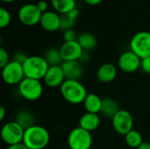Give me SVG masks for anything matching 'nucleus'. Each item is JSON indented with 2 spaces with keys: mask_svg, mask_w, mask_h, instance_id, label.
I'll use <instances>...</instances> for the list:
<instances>
[{
  "mask_svg": "<svg viewBox=\"0 0 150 149\" xmlns=\"http://www.w3.org/2000/svg\"><path fill=\"white\" fill-rule=\"evenodd\" d=\"M100 126V117L97 113L86 112L79 119V127L87 131L93 132L97 130Z\"/></svg>",
  "mask_w": 150,
  "mask_h": 149,
  "instance_id": "obj_17",
  "label": "nucleus"
},
{
  "mask_svg": "<svg viewBox=\"0 0 150 149\" xmlns=\"http://www.w3.org/2000/svg\"><path fill=\"white\" fill-rule=\"evenodd\" d=\"M60 52L63 61H79L81 55L83 53V48L76 41L64 42L60 47Z\"/></svg>",
  "mask_w": 150,
  "mask_h": 149,
  "instance_id": "obj_13",
  "label": "nucleus"
},
{
  "mask_svg": "<svg viewBox=\"0 0 150 149\" xmlns=\"http://www.w3.org/2000/svg\"><path fill=\"white\" fill-rule=\"evenodd\" d=\"M6 149H28L23 142L18 143V144H15V145H11V146H8V148Z\"/></svg>",
  "mask_w": 150,
  "mask_h": 149,
  "instance_id": "obj_33",
  "label": "nucleus"
},
{
  "mask_svg": "<svg viewBox=\"0 0 150 149\" xmlns=\"http://www.w3.org/2000/svg\"><path fill=\"white\" fill-rule=\"evenodd\" d=\"M2 78L4 82L9 85H18L25 78L23 65L11 61L2 68Z\"/></svg>",
  "mask_w": 150,
  "mask_h": 149,
  "instance_id": "obj_8",
  "label": "nucleus"
},
{
  "mask_svg": "<svg viewBox=\"0 0 150 149\" xmlns=\"http://www.w3.org/2000/svg\"><path fill=\"white\" fill-rule=\"evenodd\" d=\"M27 55L24 53V52H16L14 54H13V56H12V59H11V61H16V62H18V63H20V64H22L23 65V63L25 61V60L27 59Z\"/></svg>",
  "mask_w": 150,
  "mask_h": 149,
  "instance_id": "obj_29",
  "label": "nucleus"
},
{
  "mask_svg": "<svg viewBox=\"0 0 150 149\" xmlns=\"http://www.w3.org/2000/svg\"><path fill=\"white\" fill-rule=\"evenodd\" d=\"M78 39V35L75 30L69 29L63 32V40L64 42H70V41H76Z\"/></svg>",
  "mask_w": 150,
  "mask_h": 149,
  "instance_id": "obj_27",
  "label": "nucleus"
},
{
  "mask_svg": "<svg viewBox=\"0 0 150 149\" xmlns=\"http://www.w3.org/2000/svg\"><path fill=\"white\" fill-rule=\"evenodd\" d=\"M66 78L64 72L61 65L57 66H49L44 78V83L49 88H57L61 87L65 82Z\"/></svg>",
  "mask_w": 150,
  "mask_h": 149,
  "instance_id": "obj_12",
  "label": "nucleus"
},
{
  "mask_svg": "<svg viewBox=\"0 0 150 149\" xmlns=\"http://www.w3.org/2000/svg\"><path fill=\"white\" fill-rule=\"evenodd\" d=\"M141 68L144 73L150 75V56L142 59Z\"/></svg>",
  "mask_w": 150,
  "mask_h": 149,
  "instance_id": "obj_30",
  "label": "nucleus"
},
{
  "mask_svg": "<svg viewBox=\"0 0 150 149\" xmlns=\"http://www.w3.org/2000/svg\"><path fill=\"white\" fill-rule=\"evenodd\" d=\"M112 124L114 131L120 134L126 135L134 127V118L132 114L126 110H120L112 119Z\"/></svg>",
  "mask_w": 150,
  "mask_h": 149,
  "instance_id": "obj_10",
  "label": "nucleus"
},
{
  "mask_svg": "<svg viewBox=\"0 0 150 149\" xmlns=\"http://www.w3.org/2000/svg\"><path fill=\"white\" fill-rule=\"evenodd\" d=\"M89 60H90L89 53H88L87 51H83V54L81 55V57H80V59H79V61L83 64V63H86Z\"/></svg>",
  "mask_w": 150,
  "mask_h": 149,
  "instance_id": "obj_32",
  "label": "nucleus"
},
{
  "mask_svg": "<svg viewBox=\"0 0 150 149\" xmlns=\"http://www.w3.org/2000/svg\"><path fill=\"white\" fill-rule=\"evenodd\" d=\"M11 61V60L10 58L8 52L4 48L0 47V67H1V68L5 67Z\"/></svg>",
  "mask_w": 150,
  "mask_h": 149,
  "instance_id": "obj_28",
  "label": "nucleus"
},
{
  "mask_svg": "<svg viewBox=\"0 0 150 149\" xmlns=\"http://www.w3.org/2000/svg\"><path fill=\"white\" fill-rule=\"evenodd\" d=\"M2 149H3V148H2Z\"/></svg>",
  "mask_w": 150,
  "mask_h": 149,
  "instance_id": "obj_39",
  "label": "nucleus"
},
{
  "mask_svg": "<svg viewBox=\"0 0 150 149\" xmlns=\"http://www.w3.org/2000/svg\"><path fill=\"white\" fill-rule=\"evenodd\" d=\"M36 4H37V7L39 8V10H40L42 13H44V12L49 11V10H48V3H47V1H45V0H40V1H39Z\"/></svg>",
  "mask_w": 150,
  "mask_h": 149,
  "instance_id": "obj_31",
  "label": "nucleus"
},
{
  "mask_svg": "<svg viewBox=\"0 0 150 149\" xmlns=\"http://www.w3.org/2000/svg\"><path fill=\"white\" fill-rule=\"evenodd\" d=\"M68 145L70 149H91L92 136L81 127H76L70 131L68 136Z\"/></svg>",
  "mask_w": 150,
  "mask_h": 149,
  "instance_id": "obj_6",
  "label": "nucleus"
},
{
  "mask_svg": "<svg viewBox=\"0 0 150 149\" xmlns=\"http://www.w3.org/2000/svg\"><path fill=\"white\" fill-rule=\"evenodd\" d=\"M130 50L141 59L150 56V32L142 31L135 33L130 40Z\"/></svg>",
  "mask_w": 150,
  "mask_h": 149,
  "instance_id": "obj_7",
  "label": "nucleus"
},
{
  "mask_svg": "<svg viewBox=\"0 0 150 149\" xmlns=\"http://www.w3.org/2000/svg\"><path fill=\"white\" fill-rule=\"evenodd\" d=\"M137 149H150V142L149 141H143Z\"/></svg>",
  "mask_w": 150,
  "mask_h": 149,
  "instance_id": "obj_35",
  "label": "nucleus"
},
{
  "mask_svg": "<svg viewBox=\"0 0 150 149\" xmlns=\"http://www.w3.org/2000/svg\"><path fill=\"white\" fill-rule=\"evenodd\" d=\"M125 141L127 145L132 148H138V147L143 142L141 133L134 129L125 135Z\"/></svg>",
  "mask_w": 150,
  "mask_h": 149,
  "instance_id": "obj_25",
  "label": "nucleus"
},
{
  "mask_svg": "<svg viewBox=\"0 0 150 149\" xmlns=\"http://www.w3.org/2000/svg\"><path fill=\"white\" fill-rule=\"evenodd\" d=\"M120 110L119 105L114 99L106 97L102 99V105L99 113L107 119H112Z\"/></svg>",
  "mask_w": 150,
  "mask_h": 149,
  "instance_id": "obj_18",
  "label": "nucleus"
},
{
  "mask_svg": "<svg viewBox=\"0 0 150 149\" xmlns=\"http://www.w3.org/2000/svg\"><path fill=\"white\" fill-rule=\"evenodd\" d=\"M5 113H6V112H5L4 107L3 105H1L0 106V120H4V119L5 117Z\"/></svg>",
  "mask_w": 150,
  "mask_h": 149,
  "instance_id": "obj_36",
  "label": "nucleus"
},
{
  "mask_svg": "<svg viewBox=\"0 0 150 149\" xmlns=\"http://www.w3.org/2000/svg\"><path fill=\"white\" fill-rule=\"evenodd\" d=\"M103 0H84V2L89 4V5H91V6H95V5H98Z\"/></svg>",
  "mask_w": 150,
  "mask_h": 149,
  "instance_id": "obj_34",
  "label": "nucleus"
},
{
  "mask_svg": "<svg viewBox=\"0 0 150 149\" xmlns=\"http://www.w3.org/2000/svg\"><path fill=\"white\" fill-rule=\"evenodd\" d=\"M44 58L49 66H57V65H61L63 62V60L60 52V48L57 49L54 47H51L47 49L45 53Z\"/></svg>",
  "mask_w": 150,
  "mask_h": 149,
  "instance_id": "obj_24",
  "label": "nucleus"
},
{
  "mask_svg": "<svg viewBox=\"0 0 150 149\" xmlns=\"http://www.w3.org/2000/svg\"><path fill=\"white\" fill-rule=\"evenodd\" d=\"M149 142H150V138H149Z\"/></svg>",
  "mask_w": 150,
  "mask_h": 149,
  "instance_id": "obj_38",
  "label": "nucleus"
},
{
  "mask_svg": "<svg viewBox=\"0 0 150 149\" xmlns=\"http://www.w3.org/2000/svg\"><path fill=\"white\" fill-rule=\"evenodd\" d=\"M42 12L35 4H25L22 5L18 12V20L25 25L33 26L40 24Z\"/></svg>",
  "mask_w": 150,
  "mask_h": 149,
  "instance_id": "obj_9",
  "label": "nucleus"
},
{
  "mask_svg": "<svg viewBox=\"0 0 150 149\" xmlns=\"http://www.w3.org/2000/svg\"><path fill=\"white\" fill-rule=\"evenodd\" d=\"M54 10L60 15L65 14L76 8V0H50Z\"/></svg>",
  "mask_w": 150,
  "mask_h": 149,
  "instance_id": "obj_22",
  "label": "nucleus"
},
{
  "mask_svg": "<svg viewBox=\"0 0 150 149\" xmlns=\"http://www.w3.org/2000/svg\"><path fill=\"white\" fill-rule=\"evenodd\" d=\"M142 59L133 51L128 50L122 53L119 58L118 65L125 73H134L141 68Z\"/></svg>",
  "mask_w": 150,
  "mask_h": 149,
  "instance_id": "obj_11",
  "label": "nucleus"
},
{
  "mask_svg": "<svg viewBox=\"0 0 150 149\" xmlns=\"http://www.w3.org/2000/svg\"><path fill=\"white\" fill-rule=\"evenodd\" d=\"M11 20V16L8 10L4 7L0 8V27L5 28L7 27Z\"/></svg>",
  "mask_w": 150,
  "mask_h": 149,
  "instance_id": "obj_26",
  "label": "nucleus"
},
{
  "mask_svg": "<svg viewBox=\"0 0 150 149\" xmlns=\"http://www.w3.org/2000/svg\"><path fill=\"white\" fill-rule=\"evenodd\" d=\"M83 104L84 105L86 112L98 114L100 112V109L102 105V98H100L97 94L88 93Z\"/></svg>",
  "mask_w": 150,
  "mask_h": 149,
  "instance_id": "obj_20",
  "label": "nucleus"
},
{
  "mask_svg": "<svg viewBox=\"0 0 150 149\" xmlns=\"http://www.w3.org/2000/svg\"><path fill=\"white\" fill-rule=\"evenodd\" d=\"M16 121L18 125H20L25 130L34 126V117L33 115L28 112V111H20L17 116H16V119L14 120Z\"/></svg>",
  "mask_w": 150,
  "mask_h": 149,
  "instance_id": "obj_23",
  "label": "nucleus"
},
{
  "mask_svg": "<svg viewBox=\"0 0 150 149\" xmlns=\"http://www.w3.org/2000/svg\"><path fill=\"white\" fill-rule=\"evenodd\" d=\"M18 93L27 101H36L43 94V85L40 80L25 77L18 84Z\"/></svg>",
  "mask_w": 150,
  "mask_h": 149,
  "instance_id": "obj_4",
  "label": "nucleus"
},
{
  "mask_svg": "<svg viewBox=\"0 0 150 149\" xmlns=\"http://www.w3.org/2000/svg\"><path fill=\"white\" fill-rule=\"evenodd\" d=\"M60 18L61 15L55 11H47L42 13L40 25L47 32H55L60 30Z\"/></svg>",
  "mask_w": 150,
  "mask_h": 149,
  "instance_id": "obj_15",
  "label": "nucleus"
},
{
  "mask_svg": "<svg viewBox=\"0 0 150 149\" xmlns=\"http://www.w3.org/2000/svg\"><path fill=\"white\" fill-rule=\"evenodd\" d=\"M117 76V68L112 63L102 64L97 71V78L99 82L104 83H112Z\"/></svg>",
  "mask_w": 150,
  "mask_h": 149,
  "instance_id": "obj_16",
  "label": "nucleus"
},
{
  "mask_svg": "<svg viewBox=\"0 0 150 149\" xmlns=\"http://www.w3.org/2000/svg\"><path fill=\"white\" fill-rule=\"evenodd\" d=\"M79 11L76 7L68 13L62 14L60 18V30L65 32L67 30L73 29L75 24L76 23Z\"/></svg>",
  "mask_w": 150,
  "mask_h": 149,
  "instance_id": "obj_19",
  "label": "nucleus"
},
{
  "mask_svg": "<svg viewBox=\"0 0 150 149\" xmlns=\"http://www.w3.org/2000/svg\"><path fill=\"white\" fill-rule=\"evenodd\" d=\"M25 129L16 121L5 123L1 129L2 141L8 146L21 143L23 141Z\"/></svg>",
  "mask_w": 150,
  "mask_h": 149,
  "instance_id": "obj_5",
  "label": "nucleus"
},
{
  "mask_svg": "<svg viewBox=\"0 0 150 149\" xmlns=\"http://www.w3.org/2000/svg\"><path fill=\"white\" fill-rule=\"evenodd\" d=\"M62 97L72 105H79L84 102L88 93L87 90L80 81L65 80L60 87Z\"/></svg>",
  "mask_w": 150,
  "mask_h": 149,
  "instance_id": "obj_2",
  "label": "nucleus"
},
{
  "mask_svg": "<svg viewBox=\"0 0 150 149\" xmlns=\"http://www.w3.org/2000/svg\"><path fill=\"white\" fill-rule=\"evenodd\" d=\"M49 141L48 131L41 126L34 125L25 130L22 142L28 149H45Z\"/></svg>",
  "mask_w": 150,
  "mask_h": 149,
  "instance_id": "obj_1",
  "label": "nucleus"
},
{
  "mask_svg": "<svg viewBox=\"0 0 150 149\" xmlns=\"http://www.w3.org/2000/svg\"><path fill=\"white\" fill-rule=\"evenodd\" d=\"M61 67L64 72L66 80L80 81L84 74V68L79 61H63L61 64Z\"/></svg>",
  "mask_w": 150,
  "mask_h": 149,
  "instance_id": "obj_14",
  "label": "nucleus"
},
{
  "mask_svg": "<svg viewBox=\"0 0 150 149\" xmlns=\"http://www.w3.org/2000/svg\"><path fill=\"white\" fill-rule=\"evenodd\" d=\"M48 68L49 65L45 58L38 55L28 56L25 61L23 63L25 76L26 78L36 80L43 79Z\"/></svg>",
  "mask_w": 150,
  "mask_h": 149,
  "instance_id": "obj_3",
  "label": "nucleus"
},
{
  "mask_svg": "<svg viewBox=\"0 0 150 149\" xmlns=\"http://www.w3.org/2000/svg\"><path fill=\"white\" fill-rule=\"evenodd\" d=\"M2 2H4V3H12V2H14V1H16V0H1Z\"/></svg>",
  "mask_w": 150,
  "mask_h": 149,
  "instance_id": "obj_37",
  "label": "nucleus"
},
{
  "mask_svg": "<svg viewBox=\"0 0 150 149\" xmlns=\"http://www.w3.org/2000/svg\"><path fill=\"white\" fill-rule=\"evenodd\" d=\"M77 42L79 43V45L81 46L83 50L87 51V52L93 50L96 47L97 43H98L96 37L92 33L88 32L79 34Z\"/></svg>",
  "mask_w": 150,
  "mask_h": 149,
  "instance_id": "obj_21",
  "label": "nucleus"
}]
</instances>
